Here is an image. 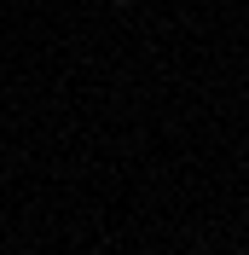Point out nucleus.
<instances>
[{"label":"nucleus","mask_w":249,"mask_h":255,"mask_svg":"<svg viewBox=\"0 0 249 255\" xmlns=\"http://www.w3.org/2000/svg\"><path fill=\"white\" fill-rule=\"evenodd\" d=\"M116 6H133V0H116Z\"/></svg>","instance_id":"1"}]
</instances>
